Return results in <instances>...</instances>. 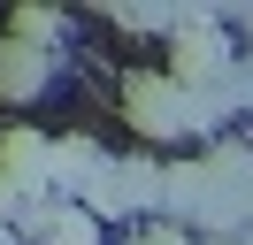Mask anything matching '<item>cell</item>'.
<instances>
[{
	"mask_svg": "<svg viewBox=\"0 0 253 245\" xmlns=\"http://www.w3.org/2000/svg\"><path fill=\"white\" fill-rule=\"evenodd\" d=\"M200 245H215V238H200Z\"/></svg>",
	"mask_w": 253,
	"mask_h": 245,
	"instance_id": "cell-11",
	"label": "cell"
},
{
	"mask_svg": "<svg viewBox=\"0 0 253 245\" xmlns=\"http://www.w3.org/2000/svg\"><path fill=\"white\" fill-rule=\"evenodd\" d=\"M0 176L23 199H54V138L31 130V122H8L0 130Z\"/></svg>",
	"mask_w": 253,
	"mask_h": 245,
	"instance_id": "cell-4",
	"label": "cell"
},
{
	"mask_svg": "<svg viewBox=\"0 0 253 245\" xmlns=\"http://www.w3.org/2000/svg\"><path fill=\"white\" fill-rule=\"evenodd\" d=\"M23 207H31V199H23V192H16V184H8V176H0V222H8V230H16V214H23Z\"/></svg>",
	"mask_w": 253,
	"mask_h": 245,
	"instance_id": "cell-9",
	"label": "cell"
},
{
	"mask_svg": "<svg viewBox=\"0 0 253 245\" xmlns=\"http://www.w3.org/2000/svg\"><path fill=\"white\" fill-rule=\"evenodd\" d=\"M8 39H31V46H54V54H62L69 8H54V0H16V8H8Z\"/></svg>",
	"mask_w": 253,
	"mask_h": 245,
	"instance_id": "cell-6",
	"label": "cell"
},
{
	"mask_svg": "<svg viewBox=\"0 0 253 245\" xmlns=\"http://www.w3.org/2000/svg\"><path fill=\"white\" fill-rule=\"evenodd\" d=\"M108 168V146L100 138H84V130H69V138H54V199H84V184Z\"/></svg>",
	"mask_w": 253,
	"mask_h": 245,
	"instance_id": "cell-5",
	"label": "cell"
},
{
	"mask_svg": "<svg viewBox=\"0 0 253 245\" xmlns=\"http://www.w3.org/2000/svg\"><path fill=\"white\" fill-rule=\"evenodd\" d=\"M54 84H62V54L0 31V107H39Z\"/></svg>",
	"mask_w": 253,
	"mask_h": 245,
	"instance_id": "cell-3",
	"label": "cell"
},
{
	"mask_svg": "<svg viewBox=\"0 0 253 245\" xmlns=\"http://www.w3.org/2000/svg\"><path fill=\"white\" fill-rule=\"evenodd\" d=\"M100 15H108L115 31H161V39H169V15L176 8H146V0H123V8H115V0H108Z\"/></svg>",
	"mask_w": 253,
	"mask_h": 245,
	"instance_id": "cell-7",
	"label": "cell"
},
{
	"mask_svg": "<svg viewBox=\"0 0 253 245\" xmlns=\"http://www.w3.org/2000/svg\"><path fill=\"white\" fill-rule=\"evenodd\" d=\"M130 245H200V238L176 230V222H138V230H130Z\"/></svg>",
	"mask_w": 253,
	"mask_h": 245,
	"instance_id": "cell-8",
	"label": "cell"
},
{
	"mask_svg": "<svg viewBox=\"0 0 253 245\" xmlns=\"http://www.w3.org/2000/svg\"><path fill=\"white\" fill-rule=\"evenodd\" d=\"M169 77L184 92H230L238 84V39L222 31L215 8H176L169 15Z\"/></svg>",
	"mask_w": 253,
	"mask_h": 245,
	"instance_id": "cell-2",
	"label": "cell"
},
{
	"mask_svg": "<svg viewBox=\"0 0 253 245\" xmlns=\"http://www.w3.org/2000/svg\"><path fill=\"white\" fill-rule=\"evenodd\" d=\"M123 122L138 138H154V146H176V138H207V130H222L230 122V107H246V84H230V92H184L169 69H130L123 77Z\"/></svg>",
	"mask_w": 253,
	"mask_h": 245,
	"instance_id": "cell-1",
	"label": "cell"
},
{
	"mask_svg": "<svg viewBox=\"0 0 253 245\" xmlns=\"http://www.w3.org/2000/svg\"><path fill=\"white\" fill-rule=\"evenodd\" d=\"M0 245H16V230H8V222H0Z\"/></svg>",
	"mask_w": 253,
	"mask_h": 245,
	"instance_id": "cell-10",
	"label": "cell"
}]
</instances>
